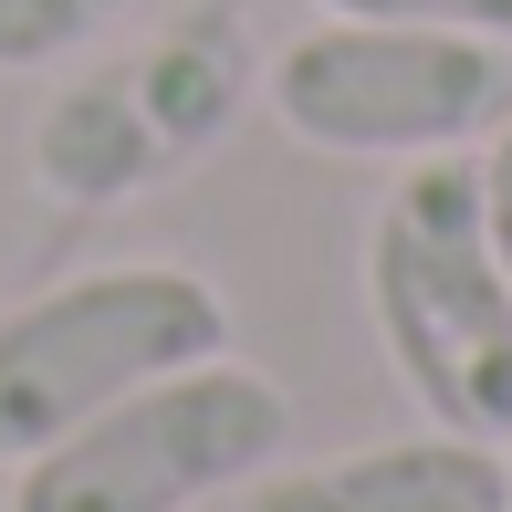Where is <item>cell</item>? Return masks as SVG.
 Returning a JSON list of instances; mask_svg holds the SVG:
<instances>
[{
    "label": "cell",
    "instance_id": "7a4b0ae2",
    "mask_svg": "<svg viewBox=\"0 0 512 512\" xmlns=\"http://www.w3.org/2000/svg\"><path fill=\"white\" fill-rule=\"evenodd\" d=\"M199 356H230V304L189 262H95L32 293L0 314V471Z\"/></svg>",
    "mask_w": 512,
    "mask_h": 512
},
{
    "label": "cell",
    "instance_id": "277c9868",
    "mask_svg": "<svg viewBox=\"0 0 512 512\" xmlns=\"http://www.w3.org/2000/svg\"><path fill=\"white\" fill-rule=\"evenodd\" d=\"M272 115L324 157H471L512 115V42L429 21H335L272 53Z\"/></svg>",
    "mask_w": 512,
    "mask_h": 512
},
{
    "label": "cell",
    "instance_id": "ba28073f",
    "mask_svg": "<svg viewBox=\"0 0 512 512\" xmlns=\"http://www.w3.org/2000/svg\"><path fill=\"white\" fill-rule=\"evenodd\" d=\"M335 21H429V32H481V42H512V0H314Z\"/></svg>",
    "mask_w": 512,
    "mask_h": 512
},
{
    "label": "cell",
    "instance_id": "9c48e42d",
    "mask_svg": "<svg viewBox=\"0 0 512 512\" xmlns=\"http://www.w3.org/2000/svg\"><path fill=\"white\" fill-rule=\"evenodd\" d=\"M471 168H481V220H492V251H502V272H512V115L481 136Z\"/></svg>",
    "mask_w": 512,
    "mask_h": 512
},
{
    "label": "cell",
    "instance_id": "52a82bcc",
    "mask_svg": "<svg viewBox=\"0 0 512 512\" xmlns=\"http://www.w3.org/2000/svg\"><path fill=\"white\" fill-rule=\"evenodd\" d=\"M115 11H126V0H0V74H53V63H74Z\"/></svg>",
    "mask_w": 512,
    "mask_h": 512
},
{
    "label": "cell",
    "instance_id": "3957f363",
    "mask_svg": "<svg viewBox=\"0 0 512 512\" xmlns=\"http://www.w3.org/2000/svg\"><path fill=\"white\" fill-rule=\"evenodd\" d=\"M293 398L241 356H199L178 377L95 408L11 471V512H199L283 460Z\"/></svg>",
    "mask_w": 512,
    "mask_h": 512
},
{
    "label": "cell",
    "instance_id": "6da1fadb",
    "mask_svg": "<svg viewBox=\"0 0 512 512\" xmlns=\"http://www.w3.org/2000/svg\"><path fill=\"white\" fill-rule=\"evenodd\" d=\"M366 314L429 429L512 439V272L471 157H408L366 220Z\"/></svg>",
    "mask_w": 512,
    "mask_h": 512
},
{
    "label": "cell",
    "instance_id": "8992f818",
    "mask_svg": "<svg viewBox=\"0 0 512 512\" xmlns=\"http://www.w3.org/2000/svg\"><path fill=\"white\" fill-rule=\"evenodd\" d=\"M168 157L178 147H168V126H157L136 63L126 74H95V84H63V95L42 105V126H32V178L53 199H126V189H147Z\"/></svg>",
    "mask_w": 512,
    "mask_h": 512
},
{
    "label": "cell",
    "instance_id": "5b68a950",
    "mask_svg": "<svg viewBox=\"0 0 512 512\" xmlns=\"http://www.w3.org/2000/svg\"><path fill=\"white\" fill-rule=\"evenodd\" d=\"M241 512H512V460L502 439H377V450L335 460H272L262 481H241Z\"/></svg>",
    "mask_w": 512,
    "mask_h": 512
},
{
    "label": "cell",
    "instance_id": "30bf717a",
    "mask_svg": "<svg viewBox=\"0 0 512 512\" xmlns=\"http://www.w3.org/2000/svg\"><path fill=\"white\" fill-rule=\"evenodd\" d=\"M502 460H512V439H502Z\"/></svg>",
    "mask_w": 512,
    "mask_h": 512
}]
</instances>
